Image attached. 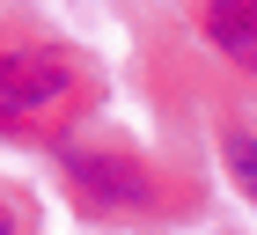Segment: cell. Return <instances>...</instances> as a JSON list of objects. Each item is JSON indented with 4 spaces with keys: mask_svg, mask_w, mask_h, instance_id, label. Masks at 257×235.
<instances>
[{
    "mask_svg": "<svg viewBox=\"0 0 257 235\" xmlns=\"http://www.w3.org/2000/svg\"><path fill=\"white\" fill-rule=\"evenodd\" d=\"M66 88H74V74H66L52 52H37V44L0 52V118H37V110H52Z\"/></svg>",
    "mask_w": 257,
    "mask_h": 235,
    "instance_id": "6da1fadb",
    "label": "cell"
},
{
    "mask_svg": "<svg viewBox=\"0 0 257 235\" xmlns=\"http://www.w3.org/2000/svg\"><path fill=\"white\" fill-rule=\"evenodd\" d=\"M198 30L228 66L257 74V0H198Z\"/></svg>",
    "mask_w": 257,
    "mask_h": 235,
    "instance_id": "7a4b0ae2",
    "label": "cell"
},
{
    "mask_svg": "<svg viewBox=\"0 0 257 235\" xmlns=\"http://www.w3.org/2000/svg\"><path fill=\"white\" fill-rule=\"evenodd\" d=\"M220 162H228V176L257 198V140L250 133H220Z\"/></svg>",
    "mask_w": 257,
    "mask_h": 235,
    "instance_id": "3957f363",
    "label": "cell"
},
{
    "mask_svg": "<svg viewBox=\"0 0 257 235\" xmlns=\"http://www.w3.org/2000/svg\"><path fill=\"white\" fill-rule=\"evenodd\" d=\"M0 235H15V213H8V206H0Z\"/></svg>",
    "mask_w": 257,
    "mask_h": 235,
    "instance_id": "277c9868",
    "label": "cell"
}]
</instances>
